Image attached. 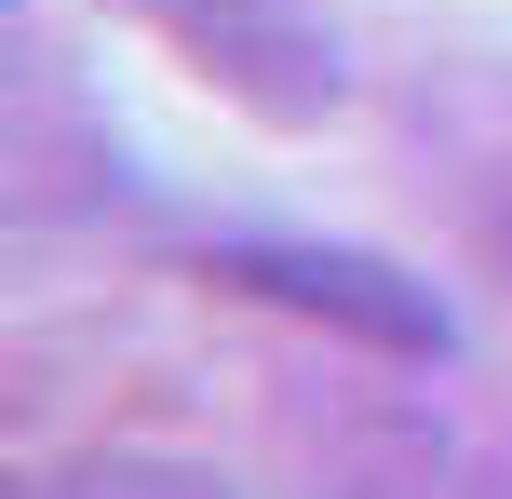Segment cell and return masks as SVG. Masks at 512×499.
<instances>
[{"mask_svg":"<svg viewBox=\"0 0 512 499\" xmlns=\"http://www.w3.org/2000/svg\"><path fill=\"white\" fill-rule=\"evenodd\" d=\"M27 499H230V486L176 446H95V459H54Z\"/></svg>","mask_w":512,"mask_h":499,"instance_id":"cell-2","label":"cell"},{"mask_svg":"<svg viewBox=\"0 0 512 499\" xmlns=\"http://www.w3.org/2000/svg\"><path fill=\"white\" fill-rule=\"evenodd\" d=\"M230 284H256V297H283V311H351V324H378L391 351H445V311L432 297H405L391 270H364V257H230Z\"/></svg>","mask_w":512,"mask_h":499,"instance_id":"cell-1","label":"cell"}]
</instances>
